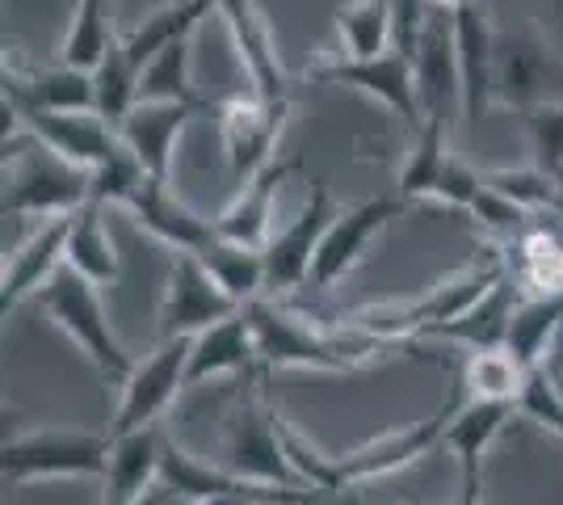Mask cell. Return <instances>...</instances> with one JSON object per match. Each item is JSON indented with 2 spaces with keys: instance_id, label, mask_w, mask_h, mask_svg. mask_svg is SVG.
<instances>
[{
  "instance_id": "obj_12",
  "label": "cell",
  "mask_w": 563,
  "mask_h": 505,
  "mask_svg": "<svg viewBox=\"0 0 563 505\" xmlns=\"http://www.w3.org/2000/svg\"><path fill=\"white\" fill-rule=\"evenodd\" d=\"M399 211H404V198H371L362 207L336 211V219H332L329 232H324V241L316 249V257H311L307 287L329 290L336 278H345L353 265H357V257H362V249L371 244V237H375L387 219H396Z\"/></svg>"
},
{
  "instance_id": "obj_11",
  "label": "cell",
  "mask_w": 563,
  "mask_h": 505,
  "mask_svg": "<svg viewBox=\"0 0 563 505\" xmlns=\"http://www.w3.org/2000/svg\"><path fill=\"white\" fill-rule=\"evenodd\" d=\"M563 76L555 55L547 51L539 30L521 25V30H496V101L514 106V110H530L547 97V85Z\"/></svg>"
},
{
  "instance_id": "obj_36",
  "label": "cell",
  "mask_w": 563,
  "mask_h": 505,
  "mask_svg": "<svg viewBox=\"0 0 563 505\" xmlns=\"http://www.w3.org/2000/svg\"><path fill=\"white\" fill-rule=\"evenodd\" d=\"M517 409H526L539 426H547V430H555L563 438V400L555 384L547 380V366L530 371V380H526L521 396H517Z\"/></svg>"
},
{
  "instance_id": "obj_18",
  "label": "cell",
  "mask_w": 563,
  "mask_h": 505,
  "mask_svg": "<svg viewBox=\"0 0 563 505\" xmlns=\"http://www.w3.org/2000/svg\"><path fill=\"white\" fill-rule=\"evenodd\" d=\"M214 13L223 18L228 34H232L235 59H240L244 76L253 80V94L269 97V101H286V73L278 64L269 25L257 13V0H214Z\"/></svg>"
},
{
  "instance_id": "obj_20",
  "label": "cell",
  "mask_w": 563,
  "mask_h": 505,
  "mask_svg": "<svg viewBox=\"0 0 563 505\" xmlns=\"http://www.w3.org/2000/svg\"><path fill=\"white\" fill-rule=\"evenodd\" d=\"M223 468L253 484H299L290 459H286V447H282V426L274 430L269 417L257 409H244L235 417L228 447H223Z\"/></svg>"
},
{
  "instance_id": "obj_15",
  "label": "cell",
  "mask_w": 563,
  "mask_h": 505,
  "mask_svg": "<svg viewBox=\"0 0 563 505\" xmlns=\"http://www.w3.org/2000/svg\"><path fill=\"white\" fill-rule=\"evenodd\" d=\"M22 127L47 144L51 152H59L71 165L89 168L93 173L101 161H110L118 152V127L106 122L97 110H76V114H59V110H30V114H18Z\"/></svg>"
},
{
  "instance_id": "obj_10",
  "label": "cell",
  "mask_w": 563,
  "mask_h": 505,
  "mask_svg": "<svg viewBox=\"0 0 563 505\" xmlns=\"http://www.w3.org/2000/svg\"><path fill=\"white\" fill-rule=\"evenodd\" d=\"M114 438H93V433L43 430L18 438L4 447V472L13 481L25 476H71V472H106Z\"/></svg>"
},
{
  "instance_id": "obj_16",
  "label": "cell",
  "mask_w": 563,
  "mask_h": 505,
  "mask_svg": "<svg viewBox=\"0 0 563 505\" xmlns=\"http://www.w3.org/2000/svg\"><path fill=\"white\" fill-rule=\"evenodd\" d=\"M126 211H131V219L140 223L143 232H152L156 241L177 249V253H202L207 244L219 241L214 219L198 216L189 202H181L177 194L168 190V182H161V177H147L140 190L131 194Z\"/></svg>"
},
{
  "instance_id": "obj_3",
  "label": "cell",
  "mask_w": 563,
  "mask_h": 505,
  "mask_svg": "<svg viewBox=\"0 0 563 505\" xmlns=\"http://www.w3.org/2000/svg\"><path fill=\"white\" fill-rule=\"evenodd\" d=\"M34 299H38V308H43V312H47L51 320H55V325H59V329H64V333L97 362V371H101L106 380L122 384V380L135 371L131 354L118 345L114 329H110V320H106L97 283H89L80 270H71V265L64 262Z\"/></svg>"
},
{
  "instance_id": "obj_19",
  "label": "cell",
  "mask_w": 563,
  "mask_h": 505,
  "mask_svg": "<svg viewBox=\"0 0 563 505\" xmlns=\"http://www.w3.org/2000/svg\"><path fill=\"white\" fill-rule=\"evenodd\" d=\"M295 161H274V165L257 173L249 186H240L232 194V202L214 216V232L223 237V241H235V244H249V249H265L269 237H274V219H278V190L282 182L295 173Z\"/></svg>"
},
{
  "instance_id": "obj_29",
  "label": "cell",
  "mask_w": 563,
  "mask_h": 505,
  "mask_svg": "<svg viewBox=\"0 0 563 505\" xmlns=\"http://www.w3.org/2000/svg\"><path fill=\"white\" fill-rule=\"evenodd\" d=\"M114 25H110V0H76L71 4L68 34L59 43V59L71 68H89L106 59V51L114 47Z\"/></svg>"
},
{
  "instance_id": "obj_6",
  "label": "cell",
  "mask_w": 563,
  "mask_h": 505,
  "mask_svg": "<svg viewBox=\"0 0 563 505\" xmlns=\"http://www.w3.org/2000/svg\"><path fill=\"white\" fill-rule=\"evenodd\" d=\"M311 80H324V85H350L362 89L366 97H375L378 106H387L396 119H404L412 131L421 127V97H417V73H412V55L404 51H383L371 59H350V55H336L329 64H316Z\"/></svg>"
},
{
  "instance_id": "obj_22",
  "label": "cell",
  "mask_w": 563,
  "mask_h": 505,
  "mask_svg": "<svg viewBox=\"0 0 563 505\" xmlns=\"http://www.w3.org/2000/svg\"><path fill=\"white\" fill-rule=\"evenodd\" d=\"M161 455L165 447L156 442L152 426L135 433H118L106 463V497L101 505H140L143 493L161 481Z\"/></svg>"
},
{
  "instance_id": "obj_25",
  "label": "cell",
  "mask_w": 563,
  "mask_h": 505,
  "mask_svg": "<svg viewBox=\"0 0 563 505\" xmlns=\"http://www.w3.org/2000/svg\"><path fill=\"white\" fill-rule=\"evenodd\" d=\"M560 329H563V295H526L514 308V316H509L505 350L526 371H539Z\"/></svg>"
},
{
  "instance_id": "obj_4",
  "label": "cell",
  "mask_w": 563,
  "mask_h": 505,
  "mask_svg": "<svg viewBox=\"0 0 563 505\" xmlns=\"http://www.w3.org/2000/svg\"><path fill=\"white\" fill-rule=\"evenodd\" d=\"M290 101H269V97H232L219 106V147L232 186H249L257 173L274 165L282 122H286Z\"/></svg>"
},
{
  "instance_id": "obj_17",
  "label": "cell",
  "mask_w": 563,
  "mask_h": 505,
  "mask_svg": "<svg viewBox=\"0 0 563 505\" xmlns=\"http://www.w3.org/2000/svg\"><path fill=\"white\" fill-rule=\"evenodd\" d=\"M68 262V216L43 219L22 244L4 249V278H0V308L9 312L25 295H38L51 274Z\"/></svg>"
},
{
  "instance_id": "obj_1",
  "label": "cell",
  "mask_w": 563,
  "mask_h": 505,
  "mask_svg": "<svg viewBox=\"0 0 563 505\" xmlns=\"http://www.w3.org/2000/svg\"><path fill=\"white\" fill-rule=\"evenodd\" d=\"M93 198V173L38 144L30 131L4 140V216L59 219Z\"/></svg>"
},
{
  "instance_id": "obj_38",
  "label": "cell",
  "mask_w": 563,
  "mask_h": 505,
  "mask_svg": "<svg viewBox=\"0 0 563 505\" xmlns=\"http://www.w3.org/2000/svg\"><path fill=\"white\" fill-rule=\"evenodd\" d=\"M429 4H433V9H446V13H454V9H463L467 0H429Z\"/></svg>"
},
{
  "instance_id": "obj_37",
  "label": "cell",
  "mask_w": 563,
  "mask_h": 505,
  "mask_svg": "<svg viewBox=\"0 0 563 505\" xmlns=\"http://www.w3.org/2000/svg\"><path fill=\"white\" fill-rule=\"evenodd\" d=\"M207 505H257V497L253 493H228V497H214Z\"/></svg>"
},
{
  "instance_id": "obj_5",
  "label": "cell",
  "mask_w": 563,
  "mask_h": 505,
  "mask_svg": "<svg viewBox=\"0 0 563 505\" xmlns=\"http://www.w3.org/2000/svg\"><path fill=\"white\" fill-rule=\"evenodd\" d=\"M189 345H194V337H165V345L152 359L135 362V371L122 380L114 438L118 433L147 430L177 400V392L189 387Z\"/></svg>"
},
{
  "instance_id": "obj_39",
  "label": "cell",
  "mask_w": 563,
  "mask_h": 505,
  "mask_svg": "<svg viewBox=\"0 0 563 505\" xmlns=\"http://www.w3.org/2000/svg\"><path fill=\"white\" fill-rule=\"evenodd\" d=\"M555 186H560V198H555V211H560V216H563V173H560V177H555Z\"/></svg>"
},
{
  "instance_id": "obj_9",
  "label": "cell",
  "mask_w": 563,
  "mask_h": 505,
  "mask_svg": "<svg viewBox=\"0 0 563 505\" xmlns=\"http://www.w3.org/2000/svg\"><path fill=\"white\" fill-rule=\"evenodd\" d=\"M412 73H417V97H421V119L442 122L459 106L463 110V73H459V43H454V18L446 9H433L417 51H412Z\"/></svg>"
},
{
  "instance_id": "obj_32",
  "label": "cell",
  "mask_w": 563,
  "mask_h": 505,
  "mask_svg": "<svg viewBox=\"0 0 563 505\" xmlns=\"http://www.w3.org/2000/svg\"><path fill=\"white\" fill-rule=\"evenodd\" d=\"M140 76L143 68L131 59V51L126 43L118 39L114 47L106 51V59L93 68V89H97V114L106 122H122L131 110H135V101H140Z\"/></svg>"
},
{
  "instance_id": "obj_14",
  "label": "cell",
  "mask_w": 563,
  "mask_h": 505,
  "mask_svg": "<svg viewBox=\"0 0 563 505\" xmlns=\"http://www.w3.org/2000/svg\"><path fill=\"white\" fill-rule=\"evenodd\" d=\"M198 101H135V110L118 122V140L135 152V161L147 168V177H173L177 144L186 135Z\"/></svg>"
},
{
  "instance_id": "obj_2",
  "label": "cell",
  "mask_w": 563,
  "mask_h": 505,
  "mask_svg": "<svg viewBox=\"0 0 563 505\" xmlns=\"http://www.w3.org/2000/svg\"><path fill=\"white\" fill-rule=\"evenodd\" d=\"M244 316H249V329H253V341H257V354L274 366H350L362 354H371L378 341L362 329L350 333H324V329H311V320L303 316H290L274 308V304H244Z\"/></svg>"
},
{
  "instance_id": "obj_7",
  "label": "cell",
  "mask_w": 563,
  "mask_h": 505,
  "mask_svg": "<svg viewBox=\"0 0 563 505\" xmlns=\"http://www.w3.org/2000/svg\"><path fill=\"white\" fill-rule=\"evenodd\" d=\"M235 312H240V304L214 283L207 262L198 253H177L165 283V304H161V333L198 337L202 329H211Z\"/></svg>"
},
{
  "instance_id": "obj_34",
  "label": "cell",
  "mask_w": 563,
  "mask_h": 505,
  "mask_svg": "<svg viewBox=\"0 0 563 505\" xmlns=\"http://www.w3.org/2000/svg\"><path fill=\"white\" fill-rule=\"evenodd\" d=\"M488 186L500 190L509 202H517L526 216H539V211H555V198H560V186L555 177L539 165H526V168H493L484 173Z\"/></svg>"
},
{
  "instance_id": "obj_27",
  "label": "cell",
  "mask_w": 563,
  "mask_h": 505,
  "mask_svg": "<svg viewBox=\"0 0 563 505\" xmlns=\"http://www.w3.org/2000/svg\"><path fill=\"white\" fill-rule=\"evenodd\" d=\"M517 405H505V400H471L467 409L459 413L442 430V442L459 455L463 463V476H467V502L475 497V472H479V459L488 451L496 433L505 430V421L514 417Z\"/></svg>"
},
{
  "instance_id": "obj_31",
  "label": "cell",
  "mask_w": 563,
  "mask_h": 505,
  "mask_svg": "<svg viewBox=\"0 0 563 505\" xmlns=\"http://www.w3.org/2000/svg\"><path fill=\"white\" fill-rule=\"evenodd\" d=\"M526 380H530V371L505 345L475 350L467 359V366H463V387L471 392V400H505V405H517Z\"/></svg>"
},
{
  "instance_id": "obj_28",
  "label": "cell",
  "mask_w": 563,
  "mask_h": 505,
  "mask_svg": "<svg viewBox=\"0 0 563 505\" xmlns=\"http://www.w3.org/2000/svg\"><path fill=\"white\" fill-rule=\"evenodd\" d=\"M336 39H341L336 55H350V59H371V55L391 51L396 47V9H391V0H350L336 13Z\"/></svg>"
},
{
  "instance_id": "obj_30",
  "label": "cell",
  "mask_w": 563,
  "mask_h": 505,
  "mask_svg": "<svg viewBox=\"0 0 563 505\" xmlns=\"http://www.w3.org/2000/svg\"><path fill=\"white\" fill-rule=\"evenodd\" d=\"M198 257L207 262V270L214 274V283L228 290L240 308L253 304L257 290L265 287V249H249V244H235L219 237V241L207 244Z\"/></svg>"
},
{
  "instance_id": "obj_21",
  "label": "cell",
  "mask_w": 563,
  "mask_h": 505,
  "mask_svg": "<svg viewBox=\"0 0 563 505\" xmlns=\"http://www.w3.org/2000/svg\"><path fill=\"white\" fill-rule=\"evenodd\" d=\"M4 101L30 114V110H59V114H76V110H97V89L89 68H71V64H55V68H34V73H9L4 68Z\"/></svg>"
},
{
  "instance_id": "obj_24",
  "label": "cell",
  "mask_w": 563,
  "mask_h": 505,
  "mask_svg": "<svg viewBox=\"0 0 563 505\" xmlns=\"http://www.w3.org/2000/svg\"><path fill=\"white\" fill-rule=\"evenodd\" d=\"M106 202H85L68 216V265L80 270L89 283L97 287H110L118 278V244L106 228Z\"/></svg>"
},
{
  "instance_id": "obj_13",
  "label": "cell",
  "mask_w": 563,
  "mask_h": 505,
  "mask_svg": "<svg viewBox=\"0 0 563 505\" xmlns=\"http://www.w3.org/2000/svg\"><path fill=\"white\" fill-rule=\"evenodd\" d=\"M454 18L459 73H463V119L479 122L496 101V30L488 18V0H467Z\"/></svg>"
},
{
  "instance_id": "obj_35",
  "label": "cell",
  "mask_w": 563,
  "mask_h": 505,
  "mask_svg": "<svg viewBox=\"0 0 563 505\" xmlns=\"http://www.w3.org/2000/svg\"><path fill=\"white\" fill-rule=\"evenodd\" d=\"M526 131H530V152H534V165L547 168L551 177L563 173V101H539L530 110H521Z\"/></svg>"
},
{
  "instance_id": "obj_8",
  "label": "cell",
  "mask_w": 563,
  "mask_h": 505,
  "mask_svg": "<svg viewBox=\"0 0 563 505\" xmlns=\"http://www.w3.org/2000/svg\"><path fill=\"white\" fill-rule=\"evenodd\" d=\"M336 219L329 186H311L307 202L295 211V219H286L274 228V237L265 244V290H290L307 287V274H311V257L324 241L329 223Z\"/></svg>"
},
{
  "instance_id": "obj_26",
  "label": "cell",
  "mask_w": 563,
  "mask_h": 505,
  "mask_svg": "<svg viewBox=\"0 0 563 505\" xmlns=\"http://www.w3.org/2000/svg\"><path fill=\"white\" fill-rule=\"evenodd\" d=\"M442 430H446V426L424 421V426H417V430L378 438V442H371V447H362V451H353V455L336 459V476H341V484L387 476V472H396V468L412 463L417 455H424V451H429V447L442 438Z\"/></svg>"
},
{
  "instance_id": "obj_33",
  "label": "cell",
  "mask_w": 563,
  "mask_h": 505,
  "mask_svg": "<svg viewBox=\"0 0 563 505\" xmlns=\"http://www.w3.org/2000/svg\"><path fill=\"white\" fill-rule=\"evenodd\" d=\"M189 43H194V34L168 43L143 64L140 101H198L194 85H189ZM198 106H207V101H198Z\"/></svg>"
},
{
  "instance_id": "obj_23",
  "label": "cell",
  "mask_w": 563,
  "mask_h": 505,
  "mask_svg": "<svg viewBox=\"0 0 563 505\" xmlns=\"http://www.w3.org/2000/svg\"><path fill=\"white\" fill-rule=\"evenodd\" d=\"M253 354H257V341H253V329H249V316L240 308L235 316H228V320H219V325L194 337V345H189V384L244 371L253 362Z\"/></svg>"
}]
</instances>
